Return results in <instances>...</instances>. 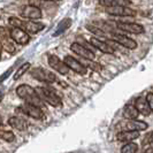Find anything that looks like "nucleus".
<instances>
[{
  "label": "nucleus",
  "instance_id": "f257e3e1",
  "mask_svg": "<svg viewBox=\"0 0 153 153\" xmlns=\"http://www.w3.org/2000/svg\"><path fill=\"white\" fill-rule=\"evenodd\" d=\"M16 94L24 100L28 104H32V105H37V106H42L43 105V100L40 99L38 93L36 91V89L31 88L28 84H22L17 86L16 89Z\"/></svg>",
  "mask_w": 153,
  "mask_h": 153
},
{
  "label": "nucleus",
  "instance_id": "f03ea898",
  "mask_svg": "<svg viewBox=\"0 0 153 153\" xmlns=\"http://www.w3.org/2000/svg\"><path fill=\"white\" fill-rule=\"evenodd\" d=\"M8 22H9V24H10L12 27L21 28V29L27 31L28 33H37V32L43 30L44 27H45L43 23L36 22V21H31V20L23 21V20L17 19V17H9Z\"/></svg>",
  "mask_w": 153,
  "mask_h": 153
},
{
  "label": "nucleus",
  "instance_id": "7ed1b4c3",
  "mask_svg": "<svg viewBox=\"0 0 153 153\" xmlns=\"http://www.w3.org/2000/svg\"><path fill=\"white\" fill-rule=\"evenodd\" d=\"M36 91H37L38 96L40 97V99L43 100L44 102H46V104L51 105L52 107H61L62 106L61 98H60L52 89L40 86V88H37V89H36Z\"/></svg>",
  "mask_w": 153,
  "mask_h": 153
},
{
  "label": "nucleus",
  "instance_id": "20e7f679",
  "mask_svg": "<svg viewBox=\"0 0 153 153\" xmlns=\"http://www.w3.org/2000/svg\"><path fill=\"white\" fill-rule=\"evenodd\" d=\"M30 74L35 79L44 82V83H54V82H56L55 74H53L52 71H50V70H47L45 68H42V67L32 68L30 70Z\"/></svg>",
  "mask_w": 153,
  "mask_h": 153
},
{
  "label": "nucleus",
  "instance_id": "39448f33",
  "mask_svg": "<svg viewBox=\"0 0 153 153\" xmlns=\"http://www.w3.org/2000/svg\"><path fill=\"white\" fill-rule=\"evenodd\" d=\"M19 109L22 112L23 114L28 115V116H30V117L35 119V120H42L44 117L43 109L40 108V106H37V105H32V104L25 102Z\"/></svg>",
  "mask_w": 153,
  "mask_h": 153
},
{
  "label": "nucleus",
  "instance_id": "423d86ee",
  "mask_svg": "<svg viewBox=\"0 0 153 153\" xmlns=\"http://www.w3.org/2000/svg\"><path fill=\"white\" fill-rule=\"evenodd\" d=\"M21 16L31 21H37L42 17V8L31 4L25 5L21 9Z\"/></svg>",
  "mask_w": 153,
  "mask_h": 153
},
{
  "label": "nucleus",
  "instance_id": "0eeeda50",
  "mask_svg": "<svg viewBox=\"0 0 153 153\" xmlns=\"http://www.w3.org/2000/svg\"><path fill=\"white\" fill-rule=\"evenodd\" d=\"M9 33H10V38L20 45H27L30 42V35L21 28L12 27V29L9 30Z\"/></svg>",
  "mask_w": 153,
  "mask_h": 153
},
{
  "label": "nucleus",
  "instance_id": "6e6552de",
  "mask_svg": "<svg viewBox=\"0 0 153 153\" xmlns=\"http://www.w3.org/2000/svg\"><path fill=\"white\" fill-rule=\"evenodd\" d=\"M47 62H48L51 68H53L55 71H58L61 75H67L69 73V67L65 63V61L59 59L56 55H53V54L48 55L47 56Z\"/></svg>",
  "mask_w": 153,
  "mask_h": 153
},
{
  "label": "nucleus",
  "instance_id": "1a4fd4ad",
  "mask_svg": "<svg viewBox=\"0 0 153 153\" xmlns=\"http://www.w3.org/2000/svg\"><path fill=\"white\" fill-rule=\"evenodd\" d=\"M65 63L69 67V69H71L73 71H75L76 74L79 75H85L88 73V68L85 67L84 65H82L81 62L76 60L75 58H73L71 55H66L63 59Z\"/></svg>",
  "mask_w": 153,
  "mask_h": 153
},
{
  "label": "nucleus",
  "instance_id": "9d476101",
  "mask_svg": "<svg viewBox=\"0 0 153 153\" xmlns=\"http://www.w3.org/2000/svg\"><path fill=\"white\" fill-rule=\"evenodd\" d=\"M112 39L114 40L115 43L120 44L121 46L126 47V48H129V50H135L137 47V42L134 40L132 38L126 36V35H122V33H113L112 35Z\"/></svg>",
  "mask_w": 153,
  "mask_h": 153
},
{
  "label": "nucleus",
  "instance_id": "9b49d317",
  "mask_svg": "<svg viewBox=\"0 0 153 153\" xmlns=\"http://www.w3.org/2000/svg\"><path fill=\"white\" fill-rule=\"evenodd\" d=\"M70 50L74 53H76L77 55L84 58L85 60H94V58H96V55H94V53L92 52L91 50H89L88 47L81 45L79 43H73L70 45Z\"/></svg>",
  "mask_w": 153,
  "mask_h": 153
},
{
  "label": "nucleus",
  "instance_id": "f8f14e48",
  "mask_svg": "<svg viewBox=\"0 0 153 153\" xmlns=\"http://www.w3.org/2000/svg\"><path fill=\"white\" fill-rule=\"evenodd\" d=\"M117 28L121 30L129 32V33H134V35H140L144 32V27L138 24V23L132 22H117L116 23Z\"/></svg>",
  "mask_w": 153,
  "mask_h": 153
},
{
  "label": "nucleus",
  "instance_id": "ddd939ff",
  "mask_svg": "<svg viewBox=\"0 0 153 153\" xmlns=\"http://www.w3.org/2000/svg\"><path fill=\"white\" fill-rule=\"evenodd\" d=\"M109 15L114 16H135L136 10L131 9L129 6H116V7H107L106 9Z\"/></svg>",
  "mask_w": 153,
  "mask_h": 153
},
{
  "label": "nucleus",
  "instance_id": "4468645a",
  "mask_svg": "<svg viewBox=\"0 0 153 153\" xmlns=\"http://www.w3.org/2000/svg\"><path fill=\"white\" fill-rule=\"evenodd\" d=\"M149 128V124L144 121H138L135 120H128L123 124V130H131V131H144Z\"/></svg>",
  "mask_w": 153,
  "mask_h": 153
},
{
  "label": "nucleus",
  "instance_id": "2eb2a0df",
  "mask_svg": "<svg viewBox=\"0 0 153 153\" xmlns=\"http://www.w3.org/2000/svg\"><path fill=\"white\" fill-rule=\"evenodd\" d=\"M90 43H91V45L93 46L94 48L99 50L100 52H102V53L114 54V48L109 45L108 43H106V42H102V40L96 38V37H92V38L90 39Z\"/></svg>",
  "mask_w": 153,
  "mask_h": 153
},
{
  "label": "nucleus",
  "instance_id": "dca6fc26",
  "mask_svg": "<svg viewBox=\"0 0 153 153\" xmlns=\"http://www.w3.org/2000/svg\"><path fill=\"white\" fill-rule=\"evenodd\" d=\"M139 137V131H131V130H121L117 132L116 139L121 143H129Z\"/></svg>",
  "mask_w": 153,
  "mask_h": 153
},
{
  "label": "nucleus",
  "instance_id": "f3484780",
  "mask_svg": "<svg viewBox=\"0 0 153 153\" xmlns=\"http://www.w3.org/2000/svg\"><path fill=\"white\" fill-rule=\"evenodd\" d=\"M135 106L137 108V111L139 112V114H143L145 116H149V115L152 113L151 108H150V105L147 102L146 98H143V97H138L137 99L135 100Z\"/></svg>",
  "mask_w": 153,
  "mask_h": 153
},
{
  "label": "nucleus",
  "instance_id": "a211bd4d",
  "mask_svg": "<svg viewBox=\"0 0 153 153\" xmlns=\"http://www.w3.org/2000/svg\"><path fill=\"white\" fill-rule=\"evenodd\" d=\"M8 124L14 128L16 130L20 131H24L28 129V122L23 119V117H20V116H12L9 120H8Z\"/></svg>",
  "mask_w": 153,
  "mask_h": 153
},
{
  "label": "nucleus",
  "instance_id": "6ab92c4d",
  "mask_svg": "<svg viewBox=\"0 0 153 153\" xmlns=\"http://www.w3.org/2000/svg\"><path fill=\"white\" fill-rule=\"evenodd\" d=\"M123 117H126L127 120H135L137 119L138 115H139V112L137 111V108L135 105H126L124 108H123Z\"/></svg>",
  "mask_w": 153,
  "mask_h": 153
},
{
  "label": "nucleus",
  "instance_id": "aec40b11",
  "mask_svg": "<svg viewBox=\"0 0 153 153\" xmlns=\"http://www.w3.org/2000/svg\"><path fill=\"white\" fill-rule=\"evenodd\" d=\"M99 4L105 7H116V6H130V0H99Z\"/></svg>",
  "mask_w": 153,
  "mask_h": 153
},
{
  "label": "nucleus",
  "instance_id": "412c9836",
  "mask_svg": "<svg viewBox=\"0 0 153 153\" xmlns=\"http://www.w3.org/2000/svg\"><path fill=\"white\" fill-rule=\"evenodd\" d=\"M70 25H71V19H69V17L63 19L61 22L58 24L56 30L54 31V33H53V37H56V36H59V35L63 33L68 28H70Z\"/></svg>",
  "mask_w": 153,
  "mask_h": 153
},
{
  "label": "nucleus",
  "instance_id": "4be33fe9",
  "mask_svg": "<svg viewBox=\"0 0 153 153\" xmlns=\"http://www.w3.org/2000/svg\"><path fill=\"white\" fill-rule=\"evenodd\" d=\"M13 39L10 38V36H8V37H5V38H2V46H4V50H6L8 53H14L15 52V46L13 44V42H12Z\"/></svg>",
  "mask_w": 153,
  "mask_h": 153
},
{
  "label": "nucleus",
  "instance_id": "5701e85b",
  "mask_svg": "<svg viewBox=\"0 0 153 153\" xmlns=\"http://www.w3.org/2000/svg\"><path fill=\"white\" fill-rule=\"evenodd\" d=\"M138 151V145L136 143H126L124 145L121 147V153H137Z\"/></svg>",
  "mask_w": 153,
  "mask_h": 153
},
{
  "label": "nucleus",
  "instance_id": "b1692460",
  "mask_svg": "<svg viewBox=\"0 0 153 153\" xmlns=\"http://www.w3.org/2000/svg\"><path fill=\"white\" fill-rule=\"evenodd\" d=\"M29 68H30V63L29 62H25V63H23L22 66L20 67V68L16 70V73L14 74V79H19L21 76H23L28 70H29Z\"/></svg>",
  "mask_w": 153,
  "mask_h": 153
},
{
  "label": "nucleus",
  "instance_id": "393cba45",
  "mask_svg": "<svg viewBox=\"0 0 153 153\" xmlns=\"http://www.w3.org/2000/svg\"><path fill=\"white\" fill-rule=\"evenodd\" d=\"M0 138L4 139L5 142H8V143H12L15 140V135L12 132V131H0Z\"/></svg>",
  "mask_w": 153,
  "mask_h": 153
},
{
  "label": "nucleus",
  "instance_id": "a878e982",
  "mask_svg": "<svg viewBox=\"0 0 153 153\" xmlns=\"http://www.w3.org/2000/svg\"><path fill=\"white\" fill-rule=\"evenodd\" d=\"M86 29L90 31V32H92V33H94L96 36H98V37H105V36H106V33L101 30V29L97 28V27H93L91 24L86 25Z\"/></svg>",
  "mask_w": 153,
  "mask_h": 153
},
{
  "label": "nucleus",
  "instance_id": "bb28decb",
  "mask_svg": "<svg viewBox=\"0 0 153 153\" xmlns=\"http://www.w3.org/2000/svg\"><path fill=\"white\" fill-rule=\"evenodd\" d=\"M142 145L143 146H153V131L152 132H147L145 135V137L142 140Z\"/></svg>",
  "mask_w": 153,
  "mask_h": 153
},
{
  "label": "nucleus",
  "instance_id": "cd10ccee",
  "mask_svg": "<svg viewBox=\"0 0 153 153\" xmlns=\"http://www.w3.org/2000/svg\"><path fill=\"white\" fill-rule=\"evenodd\" d=\"M145 98H146V100H147V102H149V105H150V108H151V111H152V113H153V93L152 92L147 93Z\"/></svg>",
  "mask_w": 153,
  "mask_h": 153
},
{
  "label": "nucleus",
  "instance_id": "c85d7f7f",
  "mask_svg": "<svg viewBox=\"0 0 153 153\" xmlns=\"http://www.w3.org/2000/svg\"><path fill=\"white\" fill-rule=\"evenodd\" d=\"M89 67H91L93 70H97V71H99L100 69H101L99 63H90V65H89Z\"/></svg>",
  "mask_w": 153,
  "mask_h": 153
},
{
  "label": "nucleus",
  "instance_id": "c756f323",
  "mask_svg": "<svg viewBox=\"0 0 153 153\" xmlns=\"http://www.w3.org/2000/svg\"><path fill=\"white\" fill-rule=\"evenodd\" d=\"M144 153H153V146H150Z\"/></svg>",
  "mask_w": 153,
  "mask_h": 153
},
{
  "label": "nucleus",
  "instance_id": "7c9ffc66",
  "mask_svg": "<svg viewBox=\"0 0 153 153\" xmlns=\"http://www.w3.org/2000/svg\"><path fill=\"white\" fill-rule=\"evenodd\" d=\"M2 50H4V46H2V43L0 42V56H1V52H2Z\"/></svg>",
  "mask_w": 153,
  "mask_h": 153
},
{
  "label": "nucleus",
  "instance_id": "2f4dec72",
  "mask_svg": "<svg viewBox=\"0 0 153 153\" xmlns=\"http://www.w3.org/2000/svg\"><path fill=\"white\" fill-rule=\"evenodd\" d=\"M1 124H2V117L0 116V126H1Z\"/></svg>",
  "mask_w": 153,
  "mask_h": 153
},
{
  "label": "nucleus",
  "instance_id": "473e14b6",
  "mask_svg": "<svg viewBox=\"0 0 153 153\" xmlns=\"http://www.w3.org/2000/svg\"><path fill=\"white\" fill-rule=\"evenodd\" d=\"M46 1H59V0H46Z\"/></svg>",
  "mask_w": 153,
  "mask_h": 153
},
{
  "label": "nucleus",
  "instance_id": "72a5a7b5",
  "mask_svg": "<svg viewBox=\"0 0 153 153\" xmlns=\"http://www.w3.org/2000/svg\"><path fill=\"white\" fill-rule=\"evenodd\" d=\"M0 100H1V97H0Z\"/></svg>",
  "mask_w": 153,
  "mask_h": 153
}]
</instances>
